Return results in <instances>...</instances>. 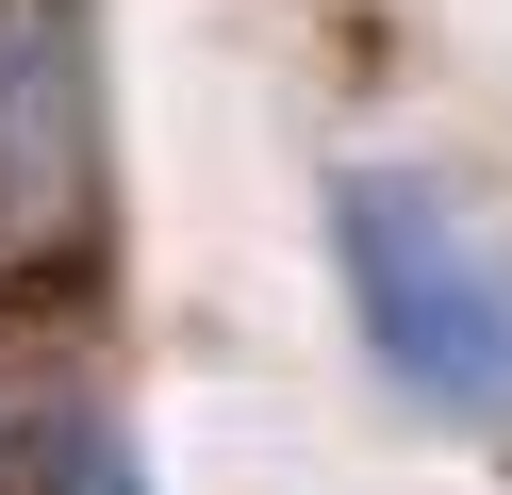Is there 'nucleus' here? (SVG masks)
Here are the masks:
<instances>
[{
    "mask_svg": "<svg viewBox=\"0 0 512 495\" xmlns=\"http://www.w3.org/2000/svg\"><path fill=\"white\" fill-rule=\"evenodd\" d=\"M331 264L347 314H364L380 380L446 429H512V248L430 182H331Z\"/></svg>",
    "mask_w": 512,
    "mask_h": 495,
    "instance_id": "nucleus-1",
    "label": "nucleus"
},
{
    "mask_svg": "<svg viewBox=\"0 0 512 495\" xmlns=\"http://www.w3.org/2000/svg\"><path fill=\"white\" fill-rule=\"evenodd\" d=\"M83 66L50 0H0V264H50L83 231Z\"/></svg>",
    "mask_w": 512,
    "mask_h": 495,
    "instance_id": "nucleus-2",
    "label": "nucleus"
},
{
    "mask_svg": "<svg viewBox=\"0 0 512 495\" xmlns=\"http://www.w3.org/2000/svg\"><path fill=\"white\" fill-rule=\"evenodd\" d=\"M83 446V413H67V380H50L34 347H0V495L34 479V462H67Z\"/></svg>",
    "mask_w": 512,
    "mask_h": 495,
    "instance_id": "nucleus-3",
    "label": "nucleus"
},
{
    "mask_svg": "<svg viewBox=\"0 0 512 495\" xmlns=\"http://www.w3.org/2000/svg\"><path fill=\"white\" fill-rule=\"evenodd\" d=\"M67 495H149V462H133V446H100V429H83V446H67Z\"/></svg>",
    "mask_w": 512,
    "mask_h": 495,
    "instance_id": "nucleus-4",
    "label": "nucleus"
}]
</instances>
